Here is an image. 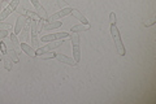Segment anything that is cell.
Masks as SVG:
<instances>
[{
  "instance_id": "1",
  "label": "cell",
  "mask_w": 156,
  "mask_h": 104,
  "mask_svg": "<svg viewBox=\"0 0 156 104\" xmlns=\"http://www.w3.org/2000/svg\"><path fill=\"white\" fill-rule=\"evenodd\" d=\"M111 34H112V38H113V42H115V46H116V49L119 52L120 56H125V47H124V43L121 41V35H120V31L117 29L116 25H111Z\"/></svg>"
},
{
  "instance_id": "2",
  "label": "cell",
  "mask_w": 156,
  "mask_h": 104,
  "mask_svg": "<svg viewBox=\"0 0 156 104\" xmlns=\"http://www.w3.org/2000/svg\"><path fill=\"white\" fill-rule=\"evenodd\" d=\"M70 41H72V47H73V57H74V61L78 63L81 60V48H80V37H78L77 33H70L69 34Z\"/></svg>"
},
{
  "instance_id": "3",
  "label": "cell",
  "mask_w": 156,
  "mask_h": 104,
  "mask_svg": "<svg viewBox=\"0 0 156 104\" xmlns=\"http://www.w3.org/2000/svg\"><path fill=\"white\" fill-rule=\"evenodd\" d=\"M18 5H20V0H11V3L8 4V7L0 13V21H4L9 14L16 11V9L18 8Z\"/></svg>"
},
{
  "instance_id": "4",
  "label": "cell",
  "mask_w": 156,
  "mask_h": 104,
  "mask_svg": "<svg viewBox=\"0 0 156 104\" xmlns=\"http://www.w3.org/2000/svg\"><path fill=\"white\" fill-rule=\"evenodd\" d=\"M29 21H30V18H29L26 14H18V17L16 20V25H14V31L13 33L16 34V35H18Z\"/></svg>"
},
{
  "instance_id": "5",
  "label": "cell",
  "mask_w": 156,
  "mask_h": 104,
  "mask_svg": "<svg viewBox=\"0 0 156 104\" xmlns=\"http://www.w3.org/2000/svg\"><path fill=\"white\" fill-rule=\"evenodd\" d=\"M30 23V30H31V46L33 47H37L39 46V38H38V27H37V21L35 20H31V21H29Z\"/></svg>"
},
{
  "instance_id": "6",
  "label": "cell",
  "mask_w": 156,
  "mask_h": 104,
  "mask_svg": "<svg viewBox=\"0 0 156 104\" xmlns=\"http://www.w3.org/2000/svg\"><path fill=\"white\" fill-rule=\"evenodd\" d=\"M69 37V33L66 31H60L55 34H48V35L42 37V42H52V41H58V39H65Z\"/></svg>"
},
{
  "instance_id": "7",
  "label": "cell",
  "mask_w": 156,
  "mask_h": 104,
  "mask_svg": "<svg viewBox=\"0 0 156 104\" xmlns=\"http://www.w3.org/2000/svg\"><path fill=\"white\" fill-rule=\"evenodd\" d=\"M31 4L34 5V8H35V12L39 17H41L43 21H48V16H47V12H46V9L43 8V5L41 3L38 2V0H30Z\"/></svg>"
},
{
  "instance_id": "8",
  "label": "cell",
  "mask_w": 156,
  "mask_h": 104,
  "mask_svg": "<svg viewBox=\"0 0 156 104\" xmlns=\"http://www.w3.org/2000/svg\"><path fill=\"white\" fill-rule=\"evenodd\" d=\"M72 12V8L70 7H66V8H62L60 12H57L55 14H52L51 17H48V21H57L58 18H62V17H66L68 14H70Z\"/></svg>"
},
{
  "instance_id": "9",
  "label": "cell",
  "mask_w": 156,
  "mask_h": 104,
  "mask_svg": "<svg viewBox=\"0 0 156 104\" xmlns=\"http://www.w3.org/2000/svg\"><path fill=\"white\" fill-rule=\"evenodd\" d=\"M56 59L60 63H64V64H66V65H69V66H76L77 65V63L74 61V59L66 56V55H64V53H56Z\"/></svg>"
},
{
  "instance_id": "10",
  "label": "cell",
  "mask_w": 156,
  "mask_h": 104,
  "mask_svg": "<svg viewBox=\"0 0 156 104\" xmlns=\"http://www.w3.org/2000/svg\"><path fill=\"white\" fill-rule=\"evenodd\" d=\"M21 49L26 53L29 57H31V59L37 56V55H35V49H34L31 46H29L27 43H21Z\"/></svg>"
},
{
  "instance_id": "11",
  "label": "cell",
  "mask_w": 156,
  "mask_h": 104,
  "mask_svg": "<svg viewBox=\"0 0 156 104\" xmlns=\"http://www.w3.org/2000/svg\"><path fill=\"white\" fill-rule=\"evenodd\" d=\"M90 29L89 23H80V25H74V26L70 27V31L73 33H78V31H87Z\"/></svg>"
},
{
  "instance_id": "12",
  "label": "cell",
  "mask_w": 156,
  "mask_h": 104,
  "mask_svg": "<svg viewBox=\"0 0 156 104\" xmlns=\"http://www.w3.org/2000/svg\"><path fill=\"white\" fill-rule=\"evenodd\" d=\"M70 14L73 17H76L78 21H81V23H87V20H86V17L82 14L78 9H72V12H70Z\"/></svg>"
},
{
  "instance_id": "13",
  "label": "cell",
  "mask_w": 156,
  "mask_h": 104,
  "mask_svg": "<svg viewBox=\"0 0 156 104\" xmlns=\"http://www.w3.org/2000/svg\"><path fill=\"white\" fill-rule=\"evenodd\" d=\"M3 63H4V68H5L7 70H12L14 63H13L12 59L8 56V53H4V56H3Z\"/></svg>"
},
{
  "instance_id": "14",
  "label": "cell",
  "mask_w": 156,
  "mask_h": 104,
  "mask_svg": "<svg viewBox=\"0 0 156 104\" xmlns=\"http://www.w3.org/2000/svg\"><path fill=\"white\" fill-rule=\"evenodd\" d=\"M29 31H30V23L27 22V23L25 25V27H23L22 30H21V33L18 34V35H21V37H20V41H21V42L26 41L27 37H29Z\"/></svg>"
},
{
  "instance_id": "15",
  "label": "cell",
  "mask_w": 156,
  "mask_h": 104,
  "mask_svg": "<svg viewBox=\"0 0 156 104\" xmlns=\"http://www.w3.org/2000/svg\"><path fill=\"white\" fill-rule=\"evenodd\" d=\"M62 25V22L61 21H51L50 23H47V25H44L43 26V29H44L46 31H48V30H53V29H58Z\"/></svg>"
},
{
  "instance_id": "16",
  "label": "cell",
  "mask_w": 156,
  "mask_h": 104,
  "mask_svg": "<svg viewBox=\"0 0 156 104\" xmlns=\"http://www.w3.org/2000/svg\"><path fill=\"white\" fill-rule=\"evenodd\" d=\"M11 42H12V44L14 46V48H16L14 51H16V52L18 53V51H21V44L18 43L20 41H18V38H17V35H16L14 33H12V34H11Z\"/></svg>"
},
{
  "instance_id": "17",
  "label": "cell",
  "mask_w": 156,
  "mask_h": 104,
  "mask_svg": "<svg viewBox=\"0 0 156 104\" xmlns=\"http://www.w3.org/2000/svg\"><path fill=\"white\" fill-rule=\"evenodd\" d=\"M7 53H8V56L12 59L13 60V63H18L20 61V57H18V53L14 51V49H12V48H9V49H7Z\"/></svg>"
},
{
  "instance_id": "18",
  "label": "cell",
  "mask_w": 156,
  "mask_h": 104,
  "mask_svg": "<svg viewBox=\"0 0 156 104\" xmlns=\"http://www.w3.org/2000/svg\"><path fill=\"white\" fill-rule=\"evenodd\" d=\"M25 14H26V16H27L29 18L35 20V21H39V20H42V18L37 14V12H34V11H27V9H25Z\"/></svg>"
},
{
  "instance_id": "19",
  "label": "cell",
  "mask_w": 156,
  "mask_h": 104,
  "mask_svg": "<svg viewBox=\"0 0 156 104\" xmlns=\"http://www.w3.org/2000/svg\"><path fill=\"white\" fill-rule=\"evenodd\" d=\"M39 57L43 59V60H48V59H55L56 57V53H53V52H43L42 55H39Z\"/></svg>"
},
{
  "instance_id": "20",
  "label": "cell",
  "mask_w": 156,
  "mask_h": 104,
  "mask_svg": "<svg viewBox=\"0 0 156 104\" xmlns=\"http://www.w3.org/2000/svg\"><path fill=\"white\" fill-rule=\"evenodd\" d=\"M9 29H12V25L11 23L0 21V30H9Z\"/></svg>"
},
{
  "instance_id": "21",
  "label": "cell",
  "mask_w": 156,
  "mask_h": 104,
  "mask_svg": "<svg viewBox=\"0 0 156 104\" xmlns=\"http://www.w3.org/2000/svg\"><path fill=\"white\" fill-rule=\"evenodd\" d=\"M156 22V18L155 17H152V18H150V20H147V21H144V26L146 27H148V26H152V25Z\"/></svg>"
},
{
  "instance_id": "22",
  "label": "cell",
  "mask_w": 156,
  "mask_h": 104,
  "mask_svg": "<svg viewBox=\"0 0 156 104\" xmlns=\"http://www.w3.org/2000/svg\"><path fill=\"white\" fill-rule=\"evenodd\" d=\"M109 22H111V25H116V14H115V12H112L109 14Z\"/></svg>"
},
{
  "instance_id": "23",
  "label": "cell",
  "mask_w": 156,
  "mask_h": 104,
  "mask_svg": "<svg viewBox=\"0 0 156 104\" xmlns=\"http://www.w3.org/2000/svg\"><path fill=\"white\" fill-rule=\"evenodd\" d=\"M8 35H9L8 30H0V41H2V39H4V38H7Z\"/></svg>"
},
{
  "instance_id": "24",
  "label": "cell",
  "mask_w": 156,
  "mask_h": 104,
  "mask_svg": "<svg viewBox=\"0 0 156 104\" xmlns=\"http://www.w3.org/2000/svg\"><path fill=\"white\" fill-rule=\"evenodd\" d=\"M57 5L62 9V8H66V7H68V4L65 3V0H57Z\"/></svg>"
},
{
  "instance_id": "25",
  "label": "cell",
  "mask_w": 156,
  "mask_h": 104,
  "mask_svg": "<svg viewBox=\"0 0 156 104\" xmlns=\"http://www.w3.org/2000/svg\"><path fill=\"white\" fill-rule=\"evenodd\" d=\"M0 51L3 52V55L4 53H7V46H5V43L4 42H0Z\"/></svg>"
},
{
  "instance_id": "26",
  "label": "cell",
  "mask_w": 156,
  "mask_h": 104,
  "mask_svg": "<svg viewBox=\"0 0 156 104\" xmlns=\"http://www.w3.org/2000/svg\"><path fill=\"white\" fill-rule=\"evenodd\" d=\"M3 56H4V55H3V52L0 51V60H2V61H3Z\"/></svg>"
},
{
  "instance_id": "27",
  "label": "cell",
  "mask_w": 156,
  "mask_h": 104,
  "mask_svg": "<svg viewBox=\"0 0 156 104\" xmlns=\"http://www.w3.org/2000/svg\"><path fill=\"white\" fill-rule=\"evenodd\" d=\"M0 11H2V2H0ZM0 13H2V12H0Z\"/></svg>"
}]
</instances>
